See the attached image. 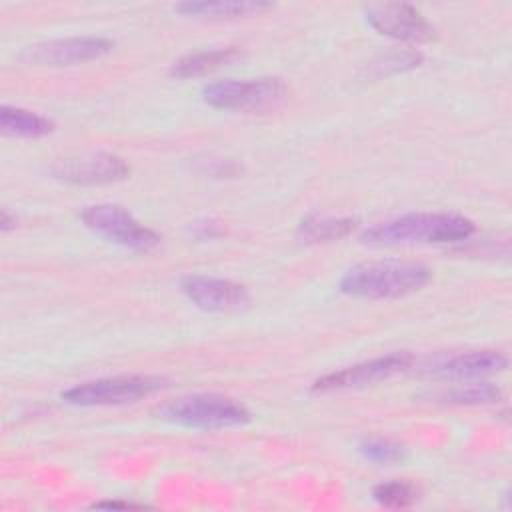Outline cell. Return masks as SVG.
I'll use <instances>...</instances> for the list:
<instances>
[{
	"mask_svg": "<svg viewBox=\"0 0 512 512\" xmlns=\"http://www.w3.org/2000/svg\"><path fill=\"white\" fill-rule=\"evenodd\" d=\"M162 412L168 420L176 424L200 430L232 428L250 420V412L244 404L222 394L182 396L168 402Z\"/></svg>",
	"mask_w": 512,
	"mask_h": 512,
	"instance_id": "cell-3",
	"label": "cell"
},
{
	"mask_svg": "<svg viewBox=\"0 0 512 512\" xmlns=\"http://www.w3.org/2000/svg\"><path fill=\"white\" fill-rule=\"evenodd\" d=\"M502 396L500 386L492 382H456L440 392H436V398L444 404H458V406H478V404H492L498 402Z\"/></svg>",
	"mask_w": 512,
	"mask_h": 512,
	"instance_id": "cell-17",
	"label": "cell"
},
{
	"mask_svg": "<svg viewBox=\"0 0 512 512\" xmlns=\"http://www.w3.org/2000/svg\"><path fill=\"white\" fill-rule=\"evenodd\" d=\"M0 128L14 138H42L54 130V122L42 114L4 104L0 108Z\"/></svg>",
	"mask_w": 512,
	"mask_h": 512,
	"instance_id": "cell-15",
	"label": "cell"
},
{
	"mask_svg": "<svg viewBox=\"0 0 512 512\" xmlns=\"http://www.w3.org/2000/svg\"><path fill=\"white\" fill-rule=\"evenodd\" d=\"M358 226L356 218L350 216H310L304 218L298 226V238L306 244H320L346 238Z\"/></svg>",
	"mask_w": 512,
	"mask_h": 512,
	"instance_id": "cell-16",
	"label": "cell"
},
{
	"mask_svg": "<svg viewBox=\"0 0 512 512\" xmlns=\"http://www.w3.org/2000/svg\"><path fill=\"white\" fill-rule=\"evenodd\" d=\"M14 224H16V218H10V216H8V212L4 210V212H2V216H0V228L6 232V230H10Z\"/></svg>",
	"mask_w": 512,
	"mask_h": 512,
	"instance_id": "cell-22",
	"label": "cell"
},
{
	"mask_svg": "<svg viewBox=\"0 0 512 512\" xmlns=\"http://www.w3.org/2000/svg\"><path fill=\"white\" fill-rule=\"evenodd\" d=\"M272 8L270 2L260 0H220V2H180L174 4V10L182 16L200 18V20H222V18H238L248 14H258L262 10Z\"/></svg>",
	"mask_w": 512,
	"mask_h": 512,
	"instance_id": "cell-13",
	"label": "cell"
},
{
	"mask_svg": "<svg viewBox=\"0 0 512 512\" xmlns=\"http://www.w3.org/2000/svg\"><path fill=\"white\" fill-rule=\"evenodd\" d=\"M180 288L194 306L206 312H240L250 304L248 290L226 278L186 276Z\"/></svg>",
	"mask_w": 512,
	"mask_h": 512,
	"instance_id": "cell-12",
	"label": "cell"
},
{
	"mask_svg": "<svg viewBox=\"0 0 512 512\" xmlns=\"http://www.w3.org/2000/svg\"><path fill=\"white\" fill-rule=\"evenodd\" d=\"M374 500L380 506L386 508H406L410 504L416 502L418 498V490L404 480H390V482H382L372 490Z\"/></svg>",
	"mask_w": 512,
	"mask_h": 512,
	"instance_id": "cell-18",
	"label": "cell"
},
{
	"mask_svg": "<svg viewBox=\"0 0 512 512\" xmlns=\"http://www.w3.org/2000/svg\"><path fill=\"white\" fill-rule=\"evenodd\" d=\"M414 358L408 352H390L386 356L370 358L352 366L338 368L324 374L312 384L314 392H340V390H360L384 382L400 372L410 370Z\"/></svg>",
	"mask_w": 512,
	"mask_h": 512,
	"instance_id": "cell-7",
	"label": "cell"
},
{
	"mask_svg": "<svg viewBox=\"0 0 512 512\" xmlns=\"http://www.w3.org/2000/svg\"><path fill=\"white\" fill-rule=\"evenodd\" d=\"M360 454L374 464H394L402 458V446L386 438H370L360 444Z\"/></svg>",
	"mask_w": 512,
	"mask_h": 512,
	"instance_id": "cell-19",
	"label": "cell"
},
{
	"mask_svg": "<svg viewBox=\"0 0 512 512\" xmlns=\"http://www.w3.org/2000/svg\"><path fill=\"white\" fill-rule=\"evenodd\" d=\"M114 42L102 36H70L28 46L20 60L34 66H74L106 56Z\"/></svg>",
	"mask_w": 512,
	"mask_h": 512,
	"instance_id": "cell-8",
	"label": "cell"
},
{
	"mask_svg": "<svg viewBox=\"0 0 512 512\" xmlns=\"http://www.w3.org/2000/svg\"><path fill=\"white\" fill-rule=\"evenodd\" d=\"M506 366L508 358L498 350H466L454 354H440L426 360L420 366V374L436 380L464 382L500 372Z\"/></svg>",
	"mask_w": 512,
	"mask_h": 512,
	"instance_id": "cell-9",
	"label": "cell"
},
{
	"mask_svg": "<svg viewBox=\"0 0 512 512\" xmlns=\"http://www.w3.org/2000/svg\"><path fill=\"white\" fill-rule=\"evenodd\" d=\"M164 388V378L150 374H126L88 380L62 392V400L72 406H116L136 402Z\"/></svg>",
	"mask_w": 512,
	"mask_h": 512,
	"instance_id": "cell-4",
	"label": "cell"
},
{
	"mask_svg": "<svg viewBox=\"0 0 512 512\" xmlns=\"http://www.w3.org/2000/svg\"><path fill=\"white\" fill-rule=\"evenodd\" d=\"M286 96V84L276 76L248 80H218L202 88V98L212 108L256 112L276 106Z\"/></svg>",
	"mask_w": 512,
	"mask_h": 512,
	"instance_id": "cell-5",
	"label": "cell"
},
{
	"mask_svg": "<svg viewBox=\"0 0 512 512\" xmlns=\"http://www.w3.org/2000/svg\"><path fill=\"white\" fill-rule=\"evenodd\" d=\"M474 230V222L462 214L408 212L364 228L360 234V242L370 246L450 244L470 238Z\"/></svg>",
	"mask_w": 512,
	"mask_h": 512,
	"instance_id": "cell-1",
	"label": "cell"
},
{
	"mask_svg": "<svg viewBox=\"0 0 512 512\" xmlns=\"http://www.w3.org/2000/svg\"><path fill=\"white\" fill-rule=\"evenodd\" d=\"M94 508H140L138 504L132 502H116V500H106V502H94Z\"/></svg>",
	"mask_w": 512,
	"mask_h": 512,
	"instance_id": "cell-21",
	"label": "cell"
},
{
	"mask_svg": "<svg viewBox=\"0 0 512 512\" xmlns=\"http://www.w3.org/2000/svg\"><path fill=\"white\" fill-rule=\"evenodd\" d=\"M218 234H220V226H218L216 222L208 220V222L198 224V236H200V238H214V236H218Z\"/></svg>",
	"mask_w": 512,
	"mask_h": 512,
	"instance_id": "cell-20",
	"label": "cell"
},
{
	"mask_svg": "<svg viewBox=\"0 0 512 512\" xmlns=\"http://www.w3.org/2000/svg\"><path fill=\"white\" fill-rule=\"evenodd\" d=\"M236 56H238V48L234 46H222V48H210V50L186 54L170 66V76L178 80L198 78L226 66Z\"/></svg>",
	"mask_w": 512,
	"mask_h": 512,
	"instance_id": "cell-14",
	"label": "cell"
},
{
	"mask_svg": "<svg viewBox=\"0 0 512 512\" xmlns=\"http://www.w3.org/2000/svg\"><path fill=\"white\" fill-rule=\"evenodd\" d=\"M54 178L70 184H110L124 180L130 166L124 158L110 152H92L74 158H62L50 166Z\"/></svg>",
	"mask_w": 512,
	"mask_h": 512,
	"instance_id": "cell-11",
	"label": "cell"
},
{
	"mask_svg": "<svg viewBox=\"0 0 512 512\" xmlns=\"http://www.w3.org/2000/svg\"><path fill=\"white\" fill-rule=\"evenodd\" d=\"M80 218L94 234L136 252H150L160 244V236L152 228L138 222L126 208L118 204L86 206L80 212Z\"/></svg>",
	"mask_w": 512,
	"mask_h": 512,
	"instance_id": "cell-6",
	"label": "cell"
},
{
	"mask_svg": "<svg viewBox=\"0 0 512 512\" xmlns=\"http://www.w3.org/2000/svg\"><path fill=\"white\" fill-rule=\"evenodd\" d=\"M366 20L374 30L394 40L422 44L434 38L432 24L422 16V12L404 2L372 4L366 8Z\"/></svg>",
	"mask_w": 512,
	"mask_h": 512,
	"instance_id": "cell-10",
	"label": "cell"
},
{
	"mask_svg": "<svg viewBox=\"0 0 512 512\" xmlns=\"http://www.w3.org/2000/svg\"><path fill=\"white\" fill-rule=\"evenodd\" d=\"M428 266L412 260H368L344 272L340 292L364 300H394L422 290L430 282Z\"/></svg>",
	"mask_w": 512,
	"mask_h": 512,
	"instance_id": "cell-2",
	"label": "cell"
}]
</instances>
